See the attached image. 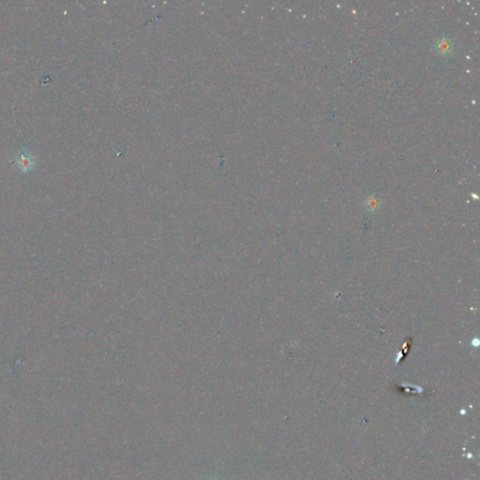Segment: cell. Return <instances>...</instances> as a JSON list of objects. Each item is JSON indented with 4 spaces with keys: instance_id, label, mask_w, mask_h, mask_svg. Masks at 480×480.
<instances>
[{
    "instance_id": "obj_2",
    "label": "cell",
    "mask_w": 480,
    "mask_h": 480,
    "mask_svg": "<svg viewBox=\"0 0 480 480\" xmlns=\"http://www.w3.org/2000/svg\"><path fill=\"white\" fill-rule=\"evenodd\" d=\"M16 162H17V165H18L22 172L30 171L33 168L34 164H35V161H34L32 156L27 151L22 152L20 156L18 157L17 160H16Z\"/></svg>"
},
{
    "instance_id": "obj_1",
    "label": "cell",
    "mask_w": 480,
    "mask_h": 480,
    "mask_svg": "<svg viewBox=\"0 0 480 480\" xmlns=\"http://www.w3.org/2000/svg\"><path fill=\"white\" fill-rule=\"evenodd\" d=\"M454 44L452 40L447 37H442L435 41V50L441 55H449L453 52Z\"/></svg>"
},
{
    "instance_id": "obj_3",
    "label": "cell",
    "mask_w": 480,
    "mask_h": 480,
    "mask_svg": "<svg viewBox=\"0 0 480 480\" xmlns=\"http://www.w3.org/2000/svg\"><path fill=\"white\" fill-rule=\"evenodd\" d=\"M379 205H380L379 201L377 200V198H375L374 196H370L366 201V206L369 209L375 210L379 207Z\"/></svg>"
}]
</instances>
